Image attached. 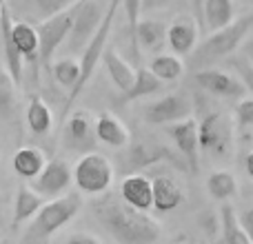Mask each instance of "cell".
Returning a JSON list of instances; mask_svg holds the SVG:
<instances>
[{
  "label": "cell",
  "instance_id": "1",
  "mask_svg": "<svg viewBox=\"0 0 253 244\" xmlns=\"http://www.w3.org/2000/svg\"><path fill=\"white\" fill-rule=\"evenodd\" d=\"M96 220L120 244H156L162 238V227L147 211H138L123 198L102 193L91 204Z\"/></svg>",
  "mask_w": 253,
  "mask_h": 244
},
{
  "label": "cell",
  "instance_id": "2",
  "mask_svg": "<svg viewBox=\"0 0 253 244\" xmlns=\"http://www.w3.org/2000/svg\"><path fill=\"white\" fill-rule=\"evenodd\" d=\"M120 7H123V0H109V7H107L105 16H102V22L98 25L96 34L91 36V40L87 42V47L83 49V56H80V78H78V82L71 87L69 98H67V105H65V109H62V118H67V114L71 111L74 102L78 100V96L89 84V80L93 78V71H96L98 62L102 60V53H105L107 42H109L111 27H114V20H116V16H118Z\"/></svg>",
  "mask_w": 253,
  "mask_h": 244
},
{
  "label": "cell",
  "instance_id": "3",
  "mask_svg": "<svg viewBox=\"0 0 253 244\" xmlns=\"http://www.w3.org/2000/svg\"><path fill=\"white\" fill-rule=\"evenodd\" d=\"M253 27V16H240L231 22V25L222 27V29L211 31L209 36H205L198 49H193V65L196 67H207L213 65L215 60L231 56L236 49H240V44L245 42L247 34Z\"/></svg>",
  "mask_w": 253,
  "mask_h": 244
},
{
  "label": "cell",
  "instance_id": "4",
  "mask_svg": "<svg viewBox=\"0 0 253 244\" xmlns=\"http://www.w3.org/2000/svg\"><path fill=\"white\" fill-rule=\"evenodd\" d=\"M80 206H83V198L78 193H69V196H60L44 202L38 213L34 215V222H31L27 238L36 242L49 240L53 233L60 231L65 224H69L78 215Z\"/></svg>",
  "mask_w": 253,
  "mask_h": 244
},
{
  "label": "cell",
  "instance_id": "5",
  "mask_svg": "<svg viewBox=\"0 0 253 244\" xmlns=\"http://www.w3.org/2000/svg\"><path fill=\"white\" fill-rule=\"evenodd\" d=\"M74 182L83 193L102 196L114 184V164L102 153L87 151L74 166Z\"/></svg>",
  "mask_w": 253,
  "mask_h": 244
},
{
  "label": "cell",
  "instance_id": "6",
  "mask_svg": "<svg viewBox=\"0 0 253 244\" xmlns=\"http://www.w3.org/2000/svg\"><path fill=\"white\" fill-rule=\"evenodd\" d=\"M76 9H78V0L69 9L47 18V20H42L36 27L38 29V38H40V65L42 67H49L53 53L69 38V31L74 27V18H76Z\"/></svg>",
  "mask_w": 253,
  "mask_h": 244
},
{
  "label": "cell",
  "instance_id": "7",
  "mask_svg": "<svg viewBox=\"0 0 253 244\" xmlns=\"http://www.w3.org/2000/svg\"><path fill=\"white\" fill-rule=\"evenodd\" d=\"M198 140H200L202 151L215 153V156H227L231 151L233 142V124L227 114L222 111H211L198 124Z\"/></svg>",
  "mask_w": 253,
  "mask_h": 244
},
{
  "label": "cell",
  "instance_id": "8",
  "mask_svg": "<svg viewBox=\"0 0 253 244\" xmlns=\"http://www.w3.org/2000/svg\"><path fill=\"white\" fill-rule=\"evenodd\" d=\"M102 22V4L100 0H78L74 27L69 31V38L65 40L71 53H78L87 47L91 36L96 34L98 25Z\"/></svg>",
  "mask_w": 253,
  "mask_h": 244
},
{
  "label": "cell",
  "instance_id": "9",
  "mask_svg": "<svg viewBox=\"0 0 253 244\" xmlns=\"http://www.w3.org/2000/svg\"><path fill=\"white\" fill-rule=\"evenodd\" d=\"M191 98L187 93L178 91V93H169V96H162L160 100L149 102L142 109V118L149 124H173L184 118L191 116Z\"/></svg>",
  "mask_w": 253,
  "mask_h": 244
},
{
  "label": "cell",
  "instance_id": "10",
  "mask_svg": "<svg viewBox=\"0 0 253 244\" xmlns=\"http://www.w3.org/2000/svg\"><path fill=\"white\" fill-rule=\"evenodd\" d=\"M74 182V171L60 158H53L42 166L38 175L31 180L34 191H38L44 200H53V198L65 196V191L69 189V184Z\"/></svg>",
  "mask_w": 253,
  "mask_h": 244
},
{
  "label": "cell",
  "instance_id": "11",
  "mask_svg": "<svg viewBox=\"0 0 253 244\" xmlns=\"http://www.w3.org/2000/svg\"><path fill=\"white\" fill-rule=\"evenodd\" d=\"M0 38H2V56H4V69L13 78V82L20 84L25 78V58L18 51L16 40H13V18L9 13L7 2L2 0L0 7Z\"/></svg>",
  "mask_w": 253,
  "mask_h": 244
},
{
  "label": "cell",
  "instance_id": "12",
  "mask_svg": "<svg viewBox=\"0 0 253 244\" xmlns=\"http://www.w3.org/2000/svg\"><path fill=\"white\" fill-rule=\"evenodd\" d=\"M193 82L202 89V91L211 93L218 98H240L245 96V84L240 78L227 74L222 69H200L193 76Z\"/></svg>",
  "mask_w": 253,
  "mask_h": 244
},
{
  "label": "cell",
  "instance_id": "13",
  "mask_svg": "<svg viewBox=\"0 0 253 244\" xmlns=\"http://www.w3.org/2000/svg\"><path fill=\"white\" fill-rule=\"evenodd\" d=\"M169 135L175 142L178 151L184 156V162L191 169V173H198L200 166H198V151H200V140H198V122L189 116V118L173 122L169 126Z\"/></svg>",
  "mask_w": 253,
  "mask_h": 244
},
{
  "label": "cell",
  "instance_id": "14",
  "mask_svg": "<svg viewBox=\"0 0 253 244\" xmlns=\"http://www.w3.org/2000/svg\"><path fill=\"white\" fill-rule=\"evenodd\" d=\"M96 140V126L91 124L84 111H76L69 116L62 129V144L69 151H89Z\"/></svg>",
  "mask_w": 253,
  "mask_h": 244
},
{
  "label": "cell",
  "instance_id": "15",
  "mask_svg": "<svg viewBox=\"0 0 253 244\" xmlns=\"http://www.w3.org/2000/svg\"><path fill=\"white\" fill-rule=\"evenodd\" d=\"M200 27H198L193 16H178L169 27H167V42L175 56H189L198 44Z\"/></svg>",
  "mask_w": 253,
  "mask_h": 244
},
{
  "label": "cell",
  "instance_id": "16",
  "mask_svg": "<svg viewBox=\"0 0 253 244\" xmlns=\"http://www.w3.org/2000/svg\"><path fill=\"white\" fill-rule=\"evenodd\" d=\"M120 198L138 211H149L153 206V182L142 173L126 175L120 184Z\"/></svg>",
  "mask_w": 253,
  "mask_h": 244
},
{
  "label": "cell",
  "instance_id": "17",
  "mask_svg": "<svg viewBox=\"0 0 253 244\" xmlns=\"http://www.w3.org/2000/svg\"><path fill=\"white\" fill-rule=\"evenodd\" d=\"M93 126H96V138L100 140L102 144H107V147H111V149L129 147L131 133L118 116L109 114V111H102V114H98Z\"/></svg>",
  "mask_w": 253,
  "mask_h": 244
},
{
  "label": "cell",
  "instance_id": "18",
  "mask_svg": "<svg viewBox=\"0 0 253 244\" xmlns=\"http://www.w3.org/2000/svg\"><path fill=\"white\" fill-rule=\"evenodd\" d=\"M44 204V198L38 191H34V187L20 184L13 198V211H11V227L18 229L20 224H25L27 220H31L40 211V206Z\"/></svg>",
  "mask_w": 253,
  "mask_h": 244
},
{
  "label": "cell",
  "instance_id": "19",
  "mask_svg": "<svg viewBox=\"0 0 253 244\" xmlns=\"http://www.w3.org/2000/svg\"><path fill=\"white\" fill-rule=\"evenodd\" d=\"M151 182H153V209H156L158 213L175 211L184 202L182 189H180L171 178L158 175V178H151Z\"/></svg>",
  "mask_w": 253,
  "mask_h": 244
},
{
  "label": "cell",
  "instance_id": "20",
  "mask_svg": "<svg viewBox=\"0 0 253 244\" xmlns=\"http://www.w3.org/2000/svg\"><path fill=\"white\" fill-rule=\"evenodd\" d=\"M131 40L142 51L153 53L167 42V25L162 20H138Z\"/></svg>",
  "mask_w": 253,
  "mask_h": 244
},
{
  "label": "cell",
  "instance_id": "21",
  "mask_svg": "<svg viewBox=\"0 0 253 244\" xmlns=\"http://www.w3.org/2000/svg\"><path fill=\"white\" fill-rule=\"evenodd\" d=\"M102 62H105V69H107V74H109V78L114 80L116 87H118L123 93L129 91L131 84H133V78H135L133 67H131L126 60H123L120 53L116 51L114 47L105 49V53H102Z\"/></svg>",
  "mask_w": 253,
  "mask_h": 244
},
{
  "label": "cell",
  "instance_id": "22",
  "mask_svg": "<svg viewBox=\"0 0 253 244\" xmlns=\"http://www.w3.org/2000/svg\"><path fill=\"white\" fill-rule=\"evenodd\" d=\"M47 164L44 153L36 147H20L11 158V166L20 178L25 180H34L36 175L42 171V166Z\"/></svg>",
  "mask_w": 253,
  "mask_h": 244
},
{
  "label": "cell",
  "instance_id": "23",
  "mask_svg": "<svg viewBox=\"0 0 253 244\" xmlns=\"http://www.w3.org/2000/svg\"><path fill=\"white\" fill-rule=\"evenodd\" d=\"M202 18H205V27L209 31L222 29L236 20V4L233 0H205Z\"/></svg>",
  "mask_w": 253,
  "mask_h": 244
},
{
  "label": "cell",
  "instance_id": "24",
  "mask_svg": "<svg viewBox=\"0 0 253 244\" xmlns=\"http://www.w3.org/2000/svg\"><path fill=\"white\" fill-rule=\"evenodd\" d=\"M13 40H16L18 51L31 65H38L40 60V38L38 29L29 22H13Z\"/></svg>",
  "mask_w": 253,
  "mask_h": 244
},
{
  "label": "cell",
  "instance_id": "25",
  "mask_svg": "<svg viewBox=\"0 0 253 244\" xmlns=\"http://www.w3.org/2000/svg\"><path fill=\"white\" fill-rule=\"evenodd\" d=\"M27 124H29L31 133H36V135L49 133V129L53 124L51 109H49V105L38 93L29 98V105H27Z\"/></svg>",
  "mask_w": 253,
  "mask_h": 244
},
{
  "label": "cell",
  "instance_id": "26",
  "mask_svg": "<svg viewBox=\"0 0 253 244\" xmlns=\"http://www.w3.org/2000/svg\"><path fill=\"white\" fill-rule=\"evenodd\" d=\"M220 233H222V244H251L231 204H222L220 209Z\"/></svg>",
  "mask_w": 253,
  "mask_h": 244
},
{
  "label": "cell",
  "instance_id": "27",
  "mask_svg": "<svg viewBox=\"0 0 253 244\" xmlns=\"http://www.w3.org/2000/svg\"><path fill=\"white\" fill-rule=\"evenodd\" d=\"M162 84H165V82H162V80L158 78L151 69H149V67H140V69H135L133 84H131V89L125 93V100L126 102H133V100H138V98L151 96V93L160 91Z\"/></svg>",
  "mask_w": 253,
  "mask_h": 244
},
{
  "label": "cell",
  "instance_id": "28",
  "mask_svg": "<svg viewBox=\"0 0 253 244\" xmlns=\"http://www.w3.org/2000/svg\"><path fill=\"white\" fill-rule=\"evenodd\" d=\"M149 69L162 80V82H173V80H180L184 74V62L182 58H178L175 53H160L151 60Z\"/></svg>",
  "mask_w": 253,
  "mask_h": 244
},
{
  "label": "cell",
  "instance_id": "29",
  "mask_svg": "<svg viewBox=\"0 0 253 244\" xmlns=\"http://www.w3.org/2000/svg\"><path fill=\"white\" fill-rule=\"evenodd\" d=\"M207 191L211 198L220 202H227L229 198H233L238 193V180L229 171H213L207 180Z\"/></svg>",
  "mask_w": 253,
  "mask_h": 244
},
{
  "label": "cell",
  "instance_id": "30",
  "mask_svg": "<svg viewBox=\"0 0 253 244\" xmlns=\"http://www.w3.org/2000/svg\"><path fill=\"white\" fill-rule=\"evenodd\" d=\"M16 114V82L7 69L0 67V118L9 120Z\"/></svg>",
  "mask_w": 253,
  "mask_h": 244
},
{
  "label": "cell",
  "instance_id": "31",
  "mask_svg": "<svg viewBox=\"0 0 253 244\" xmlns=\"http://www.w3.org/2000/svg\"><path fill=\"white\" fill-rule=\"evenodd\" d=\"M53 78L62 84V87L71 89L80 78V60L74 58H62L53 65Z\"/></svg>",
  "mask_w": 253,
  "mask_h": 244
},
{
  "label": "cell",
  "instance_id": "32",
  "mask_svg": "<svg viewBox=\"0 0 253 244\" xmlns=\"http://www.w3.org/2000/svg\"><path fill=\"white\" fill-rule=\"evenodd\" d=\"M29 2H31V7H34L36 16H40L42 20H47V18H51V16H56V13L65 11V9H69L76 0H29Z\"/></svg>",
  "mask_w": 253,
  "mask_h": 244
},
{
  "label": "cell",
  "instance_id": "33",
  "mask_svg": "<svg viewBox=\"0 0 253 244\" xmlns=\"http://www.w3.org/2000/svg\"><path fill=\"white\" fill-rule=\"evenodd\" d=\"M231 67L236 69V74H238V78L242 80V84H245V89L253 96V65L249 60H247L245 56H240V58H231Z\"/></svg>",
  "mask_w": 253,
  "mask_h": 244
},
{
  "label": "cell",
  "instance_id": "34",
  "mask_svg": "<svg viewBox=\"0 0 253 244\" xmlns=\"http://www.w3.org/2000/svg\"><path fill=\"white\" fill-rule=\"evenodd\" d=\"M236 122L238 126L247 129V126H253V96L242 98L236 105Z\"/></svg>",
  "mask_w": 253,
  "mask_h": 244
},
{
  "label": "cell",
  "instance_id": "35",
  "mask_svg": "<svg viewBox=\"0 0 253 244\" xmlns=\"http://www.w3.org/2000/svg\"><path fill=\"white\" fill-rule=\"evenodd\" d=\"M123 7L126 13V22H129V31L133 34L135 25L140 20V13H142V0H123Z\"/></svg>",
  "mask_w": 253,
  "mask_h": 244
},
{
  "label": "cell",
  "instance_id": "36",
  "mask_svg": "<svg viewBox=\"0 0 253 244\" xmlns=\"http://www.w3.org/2000/svg\"><path fill=\"white\" fill-rule=\"evenodd\" d=\"M238 220H240V224H242V229H245L247 238H249L251 244H253V206L242 209L240 213H238Z\"/></svg>",
  "mask_w": 253,
  "mask_h": 244
},
{
  "label": "cell",
  "instance_id": "37",
  "mask_svg": "<svg viewBox=\"0 0 253 244\" xmlns=\"http://www.w3.org/2000/svg\"><path fill=\"white\" fill-rule=\"evenodd\" d=\"M65 244H102L96 236L91 233H84V231H78V233H71L69 238L65 240Z\"/></svg>",
  "mask_w": 253,
  "mask_h": 244
},
{
  "label": "cell",
  "instance_id": "38",
  "mask_svg": "<svg viewBox=\"0 0 253 244\" xmlns=\"http://www.w3.org/2000/svg\"><path fill=\"white\" fill-rule=\"evenodd\" d=\"M242 53H245V58L253 65V36H249V38H245V42L240 44Z\"/></svg>",
  "mask_w": 253,
  "mask_h": 244
},
{
  "label": "cell",
  "instance_id": "39",
  "mask_svg": "<svg viewBox=\"0 0 253 244\" xmlns=\"http://www.w3.org/2000/svg\"><path fill=\"white\" fill-rule=\"evenodd\" d=\"M245 169H247V173L253 178V151L247 153V158H245Z\"/></svg>",
  "mask_w": 253,
  "mask_h": 244
},
{
  "label": "cell",
  "instance_id": "40",
  "mask_svg": "<svg viewBox=\"0 0 253 244\" xmlns=\"http://www.w3.org/2000/svg\"><path fill=\"white\" fill-rule=\"evenodd\" d=\"M2 211H4V196H0V220H2Z\"/></svg>",
  "mask_w": 253,
  "mask_h": 244
},
{
  "label": "cell",
  "instance_id": "41",
  "mask_svg": "<svg viewBox=\"0 0 253 244\" xmlns=\"http://www.w3.org/2000/svg\"><path fill=\"white\" fill-rule=\"evenodd\" d=\"M242 2H247V4H253V0H242Z\"/></svg>",
  "mask_w": 253,
  "mask_h": 244
},
{
  "label": "cell",
  "instance_id": "42",
  "mask_svg": "<svg viewBox=\"0 0 253 244\" xmlns=\"http://www.w3.org/2000/svg\"><path fill=\"white\" fill-rule=\"evenodd\" d=\"M180 244H191V242H189V240H182V242H180Z\"/></svg>",
  "mask_w": 253,
  "mask_h": 244
},
{
  "label": "cell",
  "instance_id": "43",
  "mask_svg": "<svg viewBox=\"0 0 253 244\" xmlns=\"http://www.w3.org/2000/svg\"><path fill=\"white\" fill-rule=\"evenodd\" d=\"M0 7H2V0H0Z\"/></svg>",
  "mask_w": 253,
  "mask_h": 244
}]
</instances>
